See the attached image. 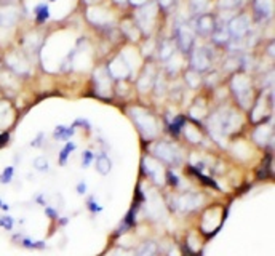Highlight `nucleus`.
Instances as JSON below:
<instances>
[{
    "label": "nucleus",
    "instance_id": "obj_4",
    "mask_svg": "<svg viewBox=\"0 0 275 256\" xmlns=\"http://www.w3.org/2000/svg\"><path fill=\"white\" fill-rule=\"evenodd\" d=\"M232 83L239 85V88L232 87V90L235 91L237 96H239V101L242 103V106L248 108V103H251V85H250L248 79H246L245 75H239Z\"/></svg>",
    "mask_w": 275,
    "mask_h": 256
},
{
    "label": "nucleus",
    "instance_id": "obj_10",
    "mask_svg": "<svg viewBox=\"0 0 275 256\" xmlns=\"http://www.w3.org/2000/svg\"><path fill=\"white\" fill-rule=\"evenodd\" d=\"M158 254V246L155 242H143L133 253V256H157Z\"/></svg>",
    "mask_w": 275,
    "mask_h": 256
},
{
    "label": "nucleus",
    "instance_id": "obj_21",
    "mask_svg": "<svg viewBox=\"0 0 275 256\" xmlns=\"http://www.w3.org/2000/svg\"><path fill=\"white\" fill-rule=\"evenodd\" d=\"M206 2L208 0H191V8H192V12L195 13H202L205 10V7H206Z\"/></svg>",
    "mask_w": 275,
    "mask_h": 256
},
{
    "label": "nucleus",
    "instance_id": "obj_22",
    "mask_svg": "<svg viewBox=\"0 0 275 256\" xmlns=\"http://www.w3.org/2000/svg\"><path fill=\"white\" fill-rule=\"evenodd\" d=\"M93 162V152L91 150H85L82 156V167H90Z\"/></svg>",
    "mask_w": 275,
    "mask_h": 256
},
{
    "label": "nucleus",
    "instance_id": "obj_9",
    "mask_svg": "<svg viewBox=\"0 0 275 256\" xmlns=\"http://www.w3.org/2000/svg\"><path fill=\"white\" fill-rule=\"evenodd\" d=\"M253 8H254V13L258 15V18L267 20L273 13V0H254Z\"/></svg>",
    "mask_w": 275,
    "mask_h": 256
},
{
    "label": "nucleus",
    "instance_id": "obj_3",
    "mask_svg": "<svg viewBox=\"0 0 275 256\" xmlns=\"http://www.w3.org/2000/svg\"><path fill=\"white\" fill-rule=\"evenodd\" d=\"M211 66V56L210 52L205 48H197L191 53V69L197 72H205Z\"/></svg>",
    "mask_w": 275,
    "mask_h": 256
},
{
    "label": "nucleus",
    "instance_id": "obj_25",
    "mask_svg": "<svg viewBox=\"0 0 275 256\" xmlns=\"http://www.w3.org/2000/svg\"><path fill=\"white\" fill-rule=\"evenodd\" d=\"M77 192H79L80 195H83L85 192H87V184H85V183H80V184L77 186Z\"/></svg>",
    "mask_w": 275,
    "mask_h": 256
},
{
    "label": "nucleus",
    "instance_id": "obj_19",
    "mask_svg": "<svg viewBox=\"0 0 275 256\" xmlns=\"http://www.w3.org/2000/svg\"><path fill=\"white\" fill-rule=\"evenodd\" d=\"M15 175V168L13 167H7L2 175H0V184H10Z\"/></svg>",
    "mask_w": 275,
    "mask_h": 256
},
{
    "label": "nucleus",
    "instance_id": "obj_27",
    "mask_svg": "<svg viewBox=\"0 0 275 256\" xmlns=\"http://www.w3.org/2000/svg\"><path fill=\"white\" fill-rule=\"evenodd\" d=\"M0 210H8V207L2 202V198H0Z\"/></svg>",
    "mask_w": 275,
    "mask_h": 256
},
{
    "label": "nucleus",
    "instance_id": "obj_8",
    "mask_svg": "<svg viewBox=\"0 0 275 256\" xmlns=\"http://www.w3.org/2000/svg\"><path fill=\"white\" fill-rule=\"evenodd\" d=\"M202 203V197L197 194H184L179 197L178 202V208L181 212H192L195 208H198V205Z\"/></svg>",
    "mask_w": 275,
    "mask_h": 256
},
{
    "label": "nucleus",
    "instance_id": "obj_28",
    "mask_svg": "<svg viewBox=\"0 0 275 256\" xmlns=\"http://www.w3.org/2000/svg\"><path fill=\"white\" fill-rule=\"evenodd\" d=\"M51 2H54V0H51Z\"/></svg>",
    "mask_w": 275,
    "mask_h": 256
},
{
    "label": "nucleus",
    "instance_id": "obj_1",
    "mask_svg": "<svg viewBox=\"0 0 275 256\" xmlns=\"http://www.w3.org/2000/svg\"><path fill=\"white\" fill-rule=\"evenodd\" d=\"M136 127L139 128L141 135L144 138H154L157 135V120L147 112H139V116L135 119Z\"/></svg>",
    "mask_w": 275,
    "mask_h": 256
},
{
    "label": "nucleus",
    "instance_id": "obj_24",
    "mask_svg": "<svg viewBox=\"0 0 275 256\" xmlns=\"http://www.w3.org/2000/svg\"><path fill=\"white\" fill-rule=\"evenodd\" d=\"M158 4H160V7L163 8V10H168V8L175 4V0H158Z\"/></svg>",
    "mask_w": 275,
    "mask_h": 256
},
{
    "label": "nucleus",
    "instance_id": "obj_17",
    "mask_svg": "<svg viewBox=\"0 0 275 256\" xmlns=\"http://www.w3.org/2000/svg\"><path fill=\"white\" fill-rule=\"evenodd\" d=\"M0 227L5 229V231H13L15 220L10 215H2V216H0Z\"/></svg>",
    "mask_w": 275,
    "mask_h": 256
},
{
    "label": "nucleus",
    "instance_id": "obj_20",
    "mask_svg": "<svg viewBox=\"0 0 275 256\" xmlns=\"http://www.w3.org/2000/svg\"><path fill=\"white\" fill-rule=\"evenodd\" d=\"M34 167L35 170H39V172H45V170H48V160H46L45 157H37L34 160Z\"/></svg>",
    "mask_w": 275,
    "mask_h": 256
},
{
    "label": "nucleus",
    "instance_id": "obj_12",
    "mask_svg": "<svg viewBox=\"0 0 275 256\" xmlns=\"http://www.w3.org/2000/svg\"><path fill=\"white\" fill-rule=\"evenodd\" d=\"M211 34H213V40L216 43H229V40L232 39L231 34H229V29H227V26H219V27L216 26Z\"/></svg>",
    "mask_w": 275,
    "mask_h": 256
},
{
    "label": "nucleus",
    "instance_id": "obj_18",
    "mask_svg": "<svg viewBox=\"0 0 275 256\" xmlns=\"http://www.w3.org/2000/svg\"><path fill=\"white\" fill-rule=\"evenodd\" d=\"M72 150H75V144L74 143L66 144V147L60 152V165H66V162H68V157H69V154L72 152Z\"/></svg>",
    "mask_w": 275,
    "mask_h": 256
},
{
    "label": "nucleus",
    "instance_id": "obj_5",
    "mask_svg": "<svg viewBox=\"0 0 275 256\" xmlns=\"http://www.w3.org/2000/svg\"><path fill=\"white\" fill-rule=\"evenodd\" d=\"M154 154L163 160L165 164H179V156H178V150L175 149V146H172L170 143H158L155 146Z\"/></svg>",
    "mask_w": 275,
    "mask_h": 256
},
{
    "label": "nucleus",
    "instance_id": "obj_15",
    "mask_svg": "<svg viewBox=\"0 0 275 256\" xmlns=\"http://www.w3.org/2000/svg\"><path fill=\"white\" fill-rule=\"evenodd\" d=\"M175 43L170 42V40H165L162 43V48H160V58H162L163 61H168L172 56L175 55Z\"/></svg>",
    "mask_w": 275,
    "mask_h": 256
},
{
    "label": "nucleus",
    "instance_id": "obj_2",
    "mask_svg": "<svg viewBox=\"0 0 275 256\" xmlns=\"http://www.w3.org/2000/svg\"><path fill=\"white\" fill-rule=\"evenodd\" d=\"M227 29H229V34L234 39H243L250 32V20L245 15H239L229 21Z\"/></svg>",
    "mask_w": 275,
    "mask_h": 256
},
{
    "label": "nucleus",
    "instance_id": "obj_26",
    "mask_svg": "<svg viewBox=\"0 0 275 256\" xmlns=\"http://www.w3.org/2000/svg\"><path fill=\"white\" fill-rule=\"evenodd\" d=\"M46 216H50V218H53V220H54V218H58V215H56V210H53V208H48V207H46Z\"/></svg>",
    "mask_w": 275,
    "mask_h": 256
},
{
    "label": "nucleus",
    "instance_id": "obj_11",
    "mask_svg": "<svg viewBox=\"0 0 275 256\" xmlns=\"http://www.w3.org/2000/svg\"><path fill=\"white\" fill-rule=\"evenodd\" d=\"M16 10L15 7H4L0 8V24L2 26H12L16 21Z\"/></svg>",
    "mask_w": 275,
    "mask_h": 256
},
{
    "label": "nucleus",
    "instance_id": "obj_16",
    "mask_svg": "<svg viewBox=\"0 0 275 256\" xmlns=\"http://www.w3.org/2000/svg\"><path fill=\"white\" fill-rule=\"evenodd\" d=\"M72 135H74V128L56 127V130H54V139H69Z\"/></svg>",
    "mask_w": 275,
    "mask_h": 256
},
{
    "label": "nucleus",
    "instance_id": "obj_14",
    "mask_svg": "<svg viewBox=\"0 0 275 256\" xmlns=\"http://www.w3.org/2000/svg\"><path fill=\"white\" fill-rule=\"evenodd\" d=\"M48 18H50V8L46 4H40L39 7L35 8V21L42 24L45 21H48Z\"/></svg>",
    "mask_w": 275,
    "mask_h": 256
},
{
    "label": "nucleus",
    "instance_id": "obj_13",
    "mask_svg": "<svg viewBox=\"0 0 275 256\" xmlns=\"http://www.w3.org/2000/svg\"><path fill=\"white\" fill-rule=\"evenodd\" d=\"M96 170H98V173H101L102 176H107L111 173V170H112V162H111V159L106 156V154H101L98 159H96Z\"/></svg>",
    "mask_w": 275,
    "mask_h": 256
},
{
    "label": "nucleus",
    "instance_id": "obj_6",
    "mask_svg": "<svg viewBox=\"0 0 275 256\" xmlns=\"http://www.w3.org/2000/svg\"><path fill=\"white\" fill-rule=\"evenodd\" d=\"M176 43L184 53L191 50V46L194 43V32L191 31V27L187 26H179L176 29Z\"/></svg>",
    "mask_w": 275,
    "mask_h": 256
},
{
    "label": "nucleus",
    "instance_id": "obj_7",
    "mask_svg": "<svg viewBox=\"0 0 275 256\" xmlns=\"http://www.w3.org/2000/svg\"><path fill=\"white\" fill-rule=\"evenodd\" d=\"M214 27H216V21H214V16L211 15H200L195 21V31L202 35L211 34L214 31Z\"/></svg>",
    "mask_w": 275,
    "mask_h": 256
},
{
    "label": "nucleus",
    "instance_id": "obj_23",
    "mask_svg": "<svg viewBox=\"0 0 275 256\" xmlns=\"http://www.w3.org/2000/svg\"><path fill=\"white\" fill-rule=\"evenodd\" d=\"M242 0H221V7L223 8H235V7H239L240 5Z\"/></svg>",
    "mask_w": 275,
    "mask_h": 256
}]
</instances>
